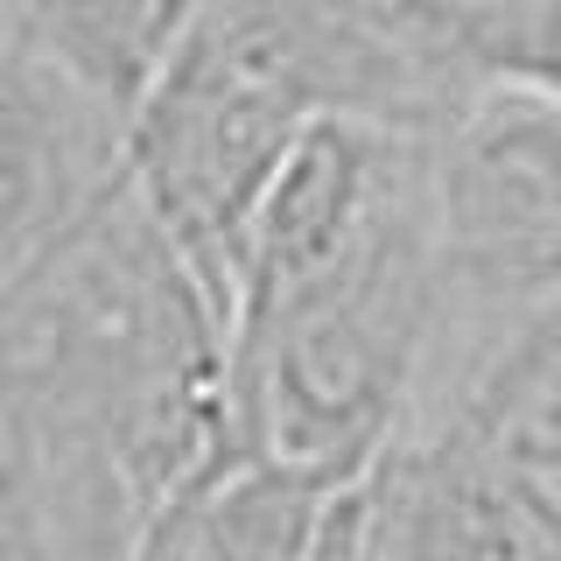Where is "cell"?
<instances>
[{"label": "cell", "mask_w": 561, "mask_h": 561, "mask_svg": "<svg viewBox=\"0 0 561 561\" xmlns=\"http://www.w3.org/2000/svg\"><path fill=\"white\" fill-rule=\"evenodd\" d=\"M449 344L561 302V92H478L428 140Z\"/></svg>", "instance_id": "obj_4"}, {"label": "cell", "mask_w": 561, "mask_h": 561, "mask_svg": "<svg viewBox=\"0 0 561 561\" xmlns=\"http://www.w3.org/2000/svg\"><path fill=\"white\" fill-rule=\"evenodd\" d=\"M373 484L379 561H561V534L443 414H414Z\"/></svg>", "instance_id": "obj_7"}, {"label": "cell", "mask_w": 561, "mask_h": 561, "mask_svg": "<svg viewBox=\"0 0 561 561\" xmlns=\"http://www.w3.org/2000/svg\"><path fill=\"white\" fill-rule=\"evenodd\" d=\"M421 414H443L561 534V302L443 351Z\"/></svg>", "instance_id": "obj_6"}, {"label": "cell", "mask_w": 561, "mask_h": 561, "mask_svg": "<svg viewBox=\"0 0 561 561\" xmlns=\"http://www.w3.org/2000/svg\"><path fill=\"white\" fill-rule=\"evenodd\" d=\"M449 351L428 162L323 274L232 316V421L245 463L358 484L414 428Z\"/></svg>", "instance_id": "obj_2"}, {"label": "cell", "mask_w": 561, "mask_h": 561, "mask_svg": "<svg viewBox=\"0 0 561 561\" xmlns=\"http://www.w3.org/2000/svg\"><path fill=\"white\" fill-rule=\"evenodd\" d=\"M373 478L330 491L323 519H316V540H309V561H379V484Z\"/></svg>", "instance_id": "obj_11"}, {"label": "cell", "mask_w": 561, "mask_h": 561, "mask_svg": "<svg viewBox=\"0 0 561 561\" xmlns=\"http://www.w3.org/2000/svg\"><path fill=\"white\" fill-rule=\"evenodd\" d=\"M127 127L113 99L70 70L0 43V169H8V260L35 253L57 225L127 175Z\"/></svg>", "instance_id": "obj_5"}, {"label": "cell", "mask_w": 561, "mask_h": 561, "mask_svg": "<svg viewBox=\"0 0 561 561\" xmlns=\"http://www.w3.org/2000/svg\"><path fill=\"white\" fill-rule=\"evenodd\" d=\"M449 78L478 92H561V0H414Z\"/></svg>", "instance_id": "obj_10"}, {"label": "cell", "mask_w": 561, "mask_h": 561, "mask_svg": "<svg viewBox=\"0 0 561 561\" xmlns=\"http://www.w3.org/2000/svg\"><path fill=\"white\" fill-rule=\"evenodd\" d=\"M316 119L323 113L204 8L190 14L162 78L134 105L127 175L169 225V239L190 253V267L210 280L225 316L239 302L245 225Z\"/></svg>", "instance_id": "obj_3"}, {"label": "cell", "mask_w": 561, "mask_h": 561, "mask_svg": "<svg viewBox=\"0 0 561 561\" xmlns=\"http://www.w3.org/2000/svg\"><path fill=\"white\" fill-rule=\"evenodd\" d=\"M8 561H140L175 499L245 463L232 316L119 175L0 280Z\"/></svg>", "instance_id": "obj_1"}, {"label": "cell", "mask_w": 561, "mask_h": 561, "mask_svg": "<svg viewBox=\"0 0 561 561\" xmlns=\"http://www.w3.org/2000/svg\"><path fill=\"white\" fill-rule=\"evenodd\" d=\"M190 14L197 0H0V43L49 57L134 119Z\"/></svg>", "instance_id": "obj_8"}, {"label": "cell", "mask_w": 561, "mask_h": 561, "mask_svg": "<svg viewBox=\"0 0 561 561\" xmlns=\"http://www.w3.org/2000/svg\"><path fill=\"white\" fill-rule=\"evenodd\" d=\"M330 491L280 463H232L169 505L140 561H309Z\"/></svg>", "instance_id": "obj_9"}]
</instances>
